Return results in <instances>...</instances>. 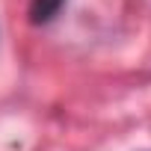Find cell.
I'll list each match as a JSON object with an SVG mask.
<instances>
[{
  "label": "cell",
  "instance_id": "1",
  "mask_svg": "<svg viewBox=\"0 0 151 151\" xmlns=\"http://www.w3.org/2000/svg\"><path fill=\"white\" fill-rule=\"evenodd\" d=\"M62 3H65V0H33V21L36 24H47L59 12Z\"/></svg>",
  "mask_w": 151,
  "mask_h": 151
}]
</instances>
